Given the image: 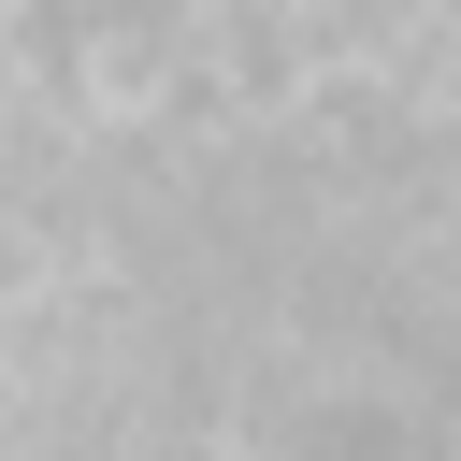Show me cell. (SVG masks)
<instances>
[{"label": "cell", "instance_id": "1", "mask_svg": "<svg viewBox=\"0 0 461 461\" xmlns=\"http://www.w3.org/2000/svg\"><path fill=\"white\" fill-rule=\"evenodd\" d=\"M0 461H29V447H14V432H0Z\"/></svg>", "mask_w": 461, "mask_h": 461}]
</instances>
